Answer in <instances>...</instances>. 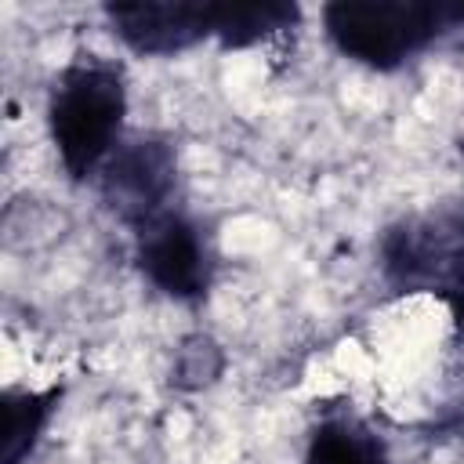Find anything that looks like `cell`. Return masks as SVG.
<instances>
[{"label": "cell", "instance_id": "cell-8", "mask_svg": "<svg viewBox=\"0 0 464 464\" xmlns=\"http://www.w3.org/2000/svg\"><path fill=\"white\" fill-rule=\"evenodd\" d=\"M62 392H4V464H22L36 446Z\"/></svg>", "mask_w": 464, "mask_h": 464}, {"label": "cell", "instance_id": "cell-6", "mask_svg": "<svg viewBox=\"0 0 464 464\" xmlns=\"http://www.w3.org/2000/svg\"><path fill=\"white\" fill-rule=\"evenodd\" d=\"M297 22V4L283 0H243V4H210V36L225 47H250L279 29Z\"/></svg>", "mask_w": 464, "mask_h": 464}, {"label": "cell", "instance_id": "cell-2", "mask_svg": "<svg viewBox=\"0 0 464 464\" xmlns=\"http://www.w3.org/2000/svg\"><path fill=\"white\" fill-rule=\"evenodd\" d=\"M326 33L341 54L395 69L420 47H428L442 29L464 25V4H428V0H337L323 11Z\"/></svg>", "mask_w": 464, "mask_h": 464}, {"label": "cell", "instance_id": "cell-4", "mask_svg": "<svg viewBox=\"0 0 464 464\" xmlns=\"http://www.w3.org/2000/svg\"><path fill=\"white\" fill-rule=\"evenodd\" d=\"M174 188V152L156 138H138L116 149L102 174L105 203L130 225H145L163 214V199Z\"/></svg>", "mask_w": 464, "mask_h": 464}, {"label": "cell", "instance_id": "cell-9", "mask_svg": "<svg viewBox=\"0 0 464 464\" xmlns=\"http://www.w3.org/2000/svg\"><path fill=\"white\" fill-rule=\"evenodd\" d=\"M439 290L446 294L450 312H453V323H457V334H460V341H464V257H460V265L446 276V283H442Z\"/></svg>", "mask_w": 464, "mask_h": 464}, {"label": "cell", "instance_id": "cell-3", "mask_svg": "<svg viewBox=\"0 0 464 464\" xmlns=\"http://www.w3.org/2000/svg\"><path fill=\"white\" fill-rule=\"evenodd\" d=\"M138 265L170 297H199L210 279V254L199 228L174 210L138 225Z\"/></svg>", "mask_w": 464, "mask_h": 464}, {"label": "cell", "instance_id": "cell-1", "mask_svg": "<svg viewBox=\"0 0 464 464\" xmlns=\"http://www.w3.org/2000/svg\"><path fill=\"white\" fill-rule=\"evenodd\" d=\"M127 91L116 65L94 54L72 62L51 94V138L72 178L94 174L120 138Z\"/></svg>", "mask_w": 464, "mask_h": 464}, {"label": "cell", "instance_id": "cell-5", "mask_svg": "<svg viewBox=\"0 0 464 464\" xmlns=\"http://www.w3.org/2000/svg\"><path fill=\"white\" fill-rule=\"evenodd\" d=\"M105 14L120 40L138 54H174L210 36V4H109Z\"/></svg>", "mask_w": 464, "mask_h": 464}, {"label": "cell", "instance_id": "cell-7", "mask_svg": "<svg viewBox=\"0 0 464 464\" xmlns=\"http://www.w3.org/2000/svg\"><path fill=\"white\" fill-rule=\"evenodd\" d=\"M304 464H392V460L370 428H362L352 417H330L312 431Z\"/></svg>", "mask_w": 464, "mask_h": 464}]
</instances>
